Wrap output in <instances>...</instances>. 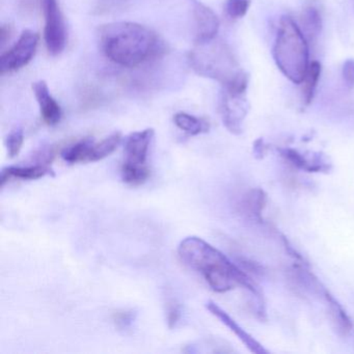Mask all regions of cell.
Returning <instances> with one entry per match:
<instances>
[{"instance_id": "obj_1", "label": "cell", "mask_w": 354, "mask_h": 354, "mask_svg": "<svg viewBox=\"0 0 354 354\" xmlns=\"http://www.w3.org/2000/svg\"><path fill=\"white\" fill-rule=\"evenodd\" d=\"M178 254L186 266L204 277L213 291L225 293L241 286L250 291L254 302L264 304L260 289L245 271L202 238L190 236L182 240L178 246Z\"/></svg>"}, {"instance_id": "obj_2", "label": "cell", "mask_w": 354, "mask_h": 354, "mask_svg": "<svg viewBox=\"0 0 354 354\" xmlns=\"http://www.w3.org/2000/svg\"><path fill=\"white\" fill-rule=\"evenodd\" d=\"M99 41L103 55L122 67H138L165 50L156 32L134 22L106 24L100 30Z\"/></svg>"}, {"instance_id": "obj_3", "label": "cell", "mask_w": 354, "mask_h": 354, "mask_svg": "<svg viewBox=\"0 0 354 354\" xmlns=\"http://www.w3.org/2000/svg\"><path fill=\"white\" fill-rule=\"evenodd\" d=\"M189 63L196 74L216 80L223 84L225 92L245 95L250 77L240 68L235 55L225 43L213 40L198 44L190 53Z\"/></svg>"}, {"instance_id": "obj_4", "label": "cell", "mask_w": 354, "mask_h": 354, "mask_svg": "<svg viewBox=\"0 0 354 354\" xmlns=\"http://www.w3.org/2000/svg\"><path fill=\"white\" fill-rule=\"evenodd\" d=\"M273 59L279 71L295 84H301L310 66L308 40L289 16L279 20L273 46Z\"/></svg>"}, {"instance_id": "obj_5", "label": "cell", "mask_w": 354, "mask_h": 354, "mask_svg": "<svg viewBox=\"0 0 354 354\" xmlns=\"http://www.w3.org/2000/svg\"><path fill=\"white\" fill-rule=\"evenodd\" d=\"M154 130L145 129L130 134L125 142V159L121 167L122 180L130 185H142L151 175L147 161L154 138Z\"/></svg>"}, {"instance_id": "obj_6", "label": "cell", "mask_w": 354, "mask_h": 354, "mask_svg": "<svg viewBox=\"0 0 354 354\" xmlns=\"http://www.w3.org/2000/svg\"><path fill=\"white\" fill-rule=\"evenodd\" d=\"M45 18L44 39L51 55H59L65 50L68 32L65 19L57 0H41Z\"/></svg>"}, {"instance_id": "obj_7", "label": "cell", "mask_w": 354, "mask_h": 354, "mask_svg": "<svg viewBox=\"0 0 354 354\" xmlns=\"http://www.w3.org/2000/svg\"><path fill=\"white\" fill-rule=\"evenodd\" d=\"M38 44L39 35L37 32L30 30H24L15 45L1 55V74L11 73L26 67L34 59Z\"/></svg>"}, {"instance_id": "obj_8", "label": "cell", "mask_w": 354, "mask_h": 354, "mask_svg": "<svg viewBox=\"0 0 354 354\" xmlns=\"http://www.w3.org/2000/svg\"><path fill=\"white\" fill-rule=\"evenodd\" d=\"M248 109L250 104L245 95H233L223 91L221 100V115L227 131L235 136L242 133Z\"/></svg>"}, {"instance_id": "obj_9", "label": "cell", "mask_w": 354, "mask_h": 354, "mask_svg": "<svg viewBox=\"0 0 354 354\" xmlns=\"http://www.w3.org/2000/svg\"><path fill=\"white\" fill-rule=\"evenodd\" d=\"M194 17L198 44L214 40L219 30V20L216 14L207 6L196 3L194 6Z\"/></svg>"}, {"instance_id": "obj_10", "label": "cell", "mask_w": 354, "mask_h": 354, "mask_svg": "<svg viewBox=\"0 0 354 354\" xmlns=\"http://www.w3.org/2000/svg\"><path fill=\"white\" fill-rule=\"evenodd\" d=\"M206 308L213 316L216 317L223 325H225L248 347L250 352L256 354L269 353L268 350L265 349L262 344L259 343L252 335L245 331V329L242 328L218 304H215L214 301H208L206 304Z\"/></svg>"}, {"instance_id": "obj_11", "label": "cell", "mask_w": 354, "mask_h": 354, "mask_svg": "<svg viewBox=\"0 0 354 354\" xmlns=\"http://www.w3.org/2000/svg\"><path fill=\"white\" fill-rule=\"evenodd\" d=\"M279 153L286 161L290 162V165L308 173H322L330 169V163L320 153L306 154L291 148L279 149Z\"/></svg>"}, {"instance_id": "obj_12", "label": "cell", "mask_w": 354, "mask_h": 354, "mask_svg": "<svg viewBox=\"0 0 354 354\" xmlns=\"http://www.w3.org/2000/svg\"><path fill=\"white\" fill-rule=\"evenodd\" d=\"M32 91L36 96L37 102L40 107L41 115L45 123L49 126H55L61 122L63 111L53 95L50 94L46 82L40 80L32 84Z\"/></svg>"}, {"instance_id": "obj_13", "label": "cell", "mask_w": 354, "mask_h": 354, "mask_svg": "<svg viewBox=\"0 0 354 354\" xmlns=\"http://www.w3.org/2000/svg\"><path fill=\"white\" fill-rule=\"evenodd\" d=\"M321 296L324 299L329 318H330L333 328L337 331V335H341V337H346V335H349L350 331L353 328V324H352L351 319L349 318L343 306L324 287L321 289Z\"/></svg>"}, {"instance_id": "obj_14", "label": "cell", "mask_w": 354, "mask_h": 354, "mask_svg": "<svg viewBox=\"0 0 354 354\" xmlns=\"http://www.w3.org/2000/svg\"><path fill=\"white\" fill-rule=\"evenodd\" d=\"M53 171V169L48 167V163L28 165V167H6L1 171L0 183H1V187H3L5 184L13 178L21 180L41 179L45 176L51 175Z\"/></svg>"}, {"instance_id": "obj_15", "label": "cell", "mask_w": 354, "mask_h": 354, "mask_svg": "<svg viewBox=\"0 0 354 354\" xmlns=\"http://www.w3.org/2000/svg\"><path fill=\"white\" fill-rule=\"evenodd\" d=\"M174 123L180 130L192 136L207 133L210 128L206 120L186 113H176L174 115Z\"/></svg>"}, {"instance_id": "obj_16", "label": "cell", "mask_w": 354, "mask_h": 354, "mask_svg": "<svg viewBox=\"0 0 354 354\" xmlns=\"http://www.w3.org/2000/svg\"><path fill=\"white\" fill-rule=\"evenodd\" d=\"M93 144H94L93 138H84L76 144L66 148L62 152V158L70 165L90 162L91 149H92Z\"/></svg>"}, {"instance_id": "obj_17", "label": "cell", "mask_w": 354, "mask_h": 354, "mask_svg": "<svg viewBox=\"0 0 354 354\" xmlns=\"http://www.w3.org/2000/svg\"><path fill=\"white\" fill-rule=\"evenodd\" d=\"M121 140L122 134L120 132H115L101 142H94L91 149L90 162L102 160L113 154L121 144Z\"/></svg>"}, {"instance_id": "obj_18", "label": "cell", "mask_w": 354, "mask_h": 354, "mask_svg": "<svg viewBox=\"0 0 354 354\" xmlns=\"http://www.w3.org/2000/svg\"><path fill=\"white\" fill-rule=\"evenodd\" d=\"M321 68L320 63L318 62H312L308 66V71L304 76L302 82V102L306 106L312 103L314 99L315 92H316L317 86H318L319 80H320Z\"/></svg>"}, {"instance_id": "obj_19", "label": "cell", "mask_w": 354, "mask_h": 354, "mask_svg": "<svg viewBox=\"0 0 354 354\" xmlns=\"http://www.w3.org/2000/svg\"><path fill=\"white\" fill-rule=\"evenodd\" d=\"M301 32L306 40L315 41L320 35L322 28V19L320 13L315 8H308L301 15Z\"/></svg>"}, {"instance_id": "obj_20", "label": "cell", "mask_w": 354, "mask_h": 354, "mask_svg": "<svg viewBox=\"0 0 354 354\" xmlns=\"http://www.w3.org/2000/svg\"><path fill=\"white\" fill-rule=\"evenodd\" d=\"M267 196L262 189H254L246 196L244 208L254 218L261 221L262 213L266 206Z\"/></svg>"}, {"instance_id": "obj_21", "label": "cell", "mask_w": 354, "mask_h": 354, "mask_svg": "<svg viewBox=\"0 0 354 354\" xmlns=\"http://www.w3.org/2000/svg\"><path fill=\"white\" fill-rule=\"evenodd\" d=\"M24 142V132L22 128L16 127L8 134L6 140L8 155L10 158H15L19 155Z\"/></svg>"}, {"instance_id": "obj_22", "label": "cell", "mask_w": 354, "mask_h": 354, "mask_svg": "<svg viewBox=\"0 0 354 354\" xmlns=\"http://www.w3.org/2000/svg\"><path fill=\"white\" fill-rule=\"evenodd\" d=\"M252 0H227L225 11L231 19H241L248 14Z\"/></svg>"}, {"instance_id": "obj_23", "label": "cell", "mask_w": 354, "mask_h": 354, "mask_svg": "<svg viewBox=\"0 0 354 354\" xmlns=\"http://www.w3.org/2000/svg\"><path fill=\"white\" fill-rule=\"evenodd\" d=\"M136 318V313L133 310H121L113 314V320L120 330L125 331L131 328Z\"/></svg>"}, {"instance_id": "obj_24", "label": "cell", "mask_w": 354, "mask_h": 354, "mask_svg": "<svg viewBox=\"0 0 354 354\" xmlns=\"http://www.w3.org/2000/svg\"><path fill=\"white\" fill-rule=\"evenodd\" d=\"M182 317V308L179 304L171 300L167 306V324L169 328H174L177 326Z\"/></svg>"}, {"instance_id": "obj_25", "label": "cell", "mask_w": 354, "mask_h": 354, "mask_svg": "<svg viewBox=\"0 0 354 354\" xmlns=\"http://www.w3.org/2000/svg\"><path fill=\"white\" fill-rule=\"evenodd\" d=\"M342 76L346 86L354 88V59H347L342 68Z\"/></svg>"}, {"instance_id": "obj_26", "label": "cell", "mask_w": 354, "mask_h": 354, "mask_svg": "<svg viewBox=\"0 0 354 354\" xmlns=\"http://www.w3.org/2000/svg\"><path fill=\"white\" fill-rule=\"evenodd\" d=\"M264 142H263L262 140H257V142H254V152L256 156H258V155L263 156V155H264Z\"/></svg>"}]
</instances>
